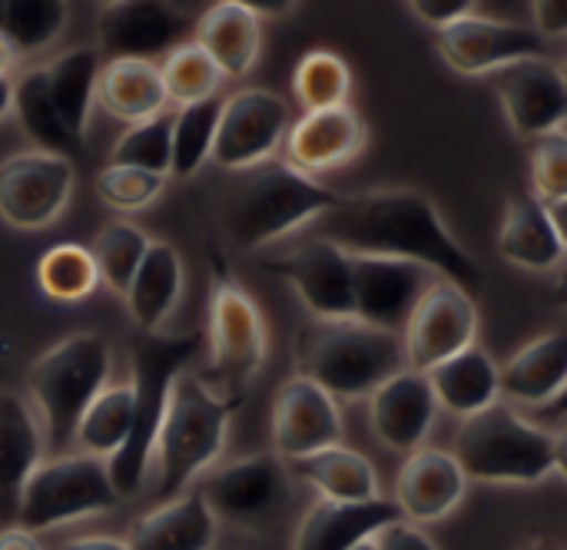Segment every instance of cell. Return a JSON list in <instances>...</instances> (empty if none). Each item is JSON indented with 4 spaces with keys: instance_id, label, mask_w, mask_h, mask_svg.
Segmentation results:
<instances>
[{
    "instance_id": "cell-1",
    "label": "cell",
    "mask_w": 567,
    "mask_h": 550,
    "mask_svg": "<svg viewBox=\"0 0 567 550\" xmlns=\"http://www.w3.org/2000/svg\"><path fill=\"white\" fill-rule=\"evenodd\" d=\"M316 236L349 256L402 259L432 269L468 295L482 286V269L452 236L439 206L419 189H369L342 196L336 209L316 219Z\"/></svg>"
},
{
    "instance_id": "cell-2",
    "label": "cell",
    "mask_w": 567,
    "mask_h": 550,
    "mask_svg": "<svg viewBox=\"0 0 567 550\" xmlns=\"http://www.w3.org/2000/svg\"><path fill=\"white\" fill-rule=\"evenodd\" d=\"M339 193L296 173L279 156L229 173L216 196L219 229L243 249H266L339 206Z\"/></svg>"
},
{
    "instance_id": "cell-3",
    "label": "cell",
    "mask_w": 567,
    "mask_h": 550,
    "mask_svg": "<svg viewBox=\"0 0 567 550\" xmlns=\"http://www.w3.org/2000/svg\"><path fill=\"white\" fill-rule=\"evenodd\" d=\"M203 352V335H169V332H136L130 345L133 362V425L123 448L106 458V478L116 498H136L143 491L146 471L153 465V448L159 435V422L169 405L173 382L189 369V362Z\"/></svg>"
},
{
    "instance_id": "cell-4",
    "label": "cell",
    "mask_w": 567,
    "mask_h": 550,
    "mask_svg": "<svg viewBox=\"0 0 567 550\" xmlns=\"http://www.w3.org/2000/svg\"><path fill=\"white\" fill-rule=\"evenodd\" d=\"M452 458L468 481L528 488L565 475V432H548L508 402H495L462 422Z\"/></svg>"
},
{
    "instance_id": "cell-5",
    "label": "cell",
    "mask_w": 567,
    "mask_h": 550,
    "mask_svg": "<svg viewBox=\"0 0 567 550\" xmlns=\"http://www.w3.org/2000/svg\"><path fill=\"white\" fill-rule=\"evenodd\" d=\"M296 375L319 385L336 402L369 398L405 369L402 335L379 332L355 319L309 322L296 345Z\"/></svg>"
},
{
    "instance_id": "cell-6",
    "label": "cell",
    "mask_w": 567,
    "mask_h": 550,
    "mask_svg": "<svg viewBox=\"0 0 567 550\" xmlns=\"http://www.w3.org/2000/svg\"><path fill=\"white\" fill-rule=\"evenodd\" d=\"M243 402L226 398L206 385V378L183 372L173 382L166 415L159 422L153 465H156V495L166 501L183 495L226 448L229 422Z\"/></svg>"
},
{
    "instance_id": "cell-7",
    "label": "cell",
    "mask_w": 567,
    "mask_h": 550,
    "mask_svg": "<svg viewBox=\"0 0 567 550\" xmlns=\"http://www.w3.org/2000/svg\"><path fill=\"white\" fill-rule=\"evenodd\" d=\"M113 369L110 342L96 332H73L47 349L27 372L30 408L40 418L43 448L60 452L73 442L76 422L86 405L106 388Z\"/></svg>"
},
{
    "instance_id": "cell-8",
    "label": "cell",
    "mask_w": 567,
    "mask_h": 550,
    "mask_svg": "<svg viewBox=\"0 0 567 550\" xmlns=\"http://www.w3.org/2000/svg\"><path fill=\"white\" fill-rule=\"evenodd\" d=\"M203 345L209 349V372H206L209 382L206 385L226 398L243 402L246 388L266 365L269 335H266V319H262L256 299L223 269L213 279Z\"/></svg>"
},
{
    "instance_id": "cell-9",
    "label": "cell",
    "mask_w": 567,
    "mask_h": 550,
    "mask_svg": "<svg viewBox=\"0 0 567 550\" xmlns=\"http://www.w3.org/2000/svg\"><path fill=\"white\" fill-rule=\"evenodd\" d=\"M120 505L106 465L90 455H56L43 461L23 488L17 508V528L43 535L83 518L106 515Z\"/></svg>"
},
{
    "instance_id": "cell-10",
    "label": "cell",
    "mask_w": 567,
    "mask_h": 550,
    "mask_svg": "<svg viewBox=\"0 0 567 550\" xmlns=\"http://www.w3.org/2000/svg\"><path fill=\"white\" fill-rule=\"evenodd\" d=\"M206 508L216 525H229L239 531H269L289 511V468L276 455L239 458L219 471H213L199 485Z\"/></svg>"
},
{
    "instance_id": "cell-11",
    "label": "cell",
    "mask_w": 567,
    "mask_h": 550,
    "mask_svg": "<svg viewBox=\"0 0 567 550\" xmlns=\"http://www.w3.org/2000/svg\"><path fill=\"white\" fill-rule=\"evenodd\" d=\"M289 103L279 93L262 86L236 90L229 100H223L209 159L223 173H243L249 166L269 163L289 133Z\"/></svg>"
},
{
    "instance_id": "cell-12",
    "label": "cell",
    "mask_w": 567,
    "mask_h": 550,
    "mask_svg": "<svg viewBox=\"0 0 567 550\" xmlns=\"http://www.w3.org/2000/svg\"><path fill=\"white\" fill-rule=\"evenodd\" d=\"M475 339H478L475 299L462 286L449 279H435L402 329L405 369L425 375L435 365L449 362L452 355L472 349Z\"/></svg>"
},
{
    "instance_id": "cell-13",
    "label": "cell",
    "mask_w": 567,
    "mask_h": 550,
    "mask_svg": "<svg viewBox=\"0 0 567 550\" xmlns=\"http://www.w3.org/2000/svg\"><path fill=\"white\" fill-rule=\"evenodd\" d=\"M73 183V159L43 149L13 153L0 163V219L13 229H47L63 216Z\"/></svg>"
},
{
    "instance_id": "cell-14",
    "label": "cell",
    "mask_w": 567,
    "mask_h": 550,
    "mask_svg": "<svg viewBox=\"0 0 567 550\" xmlns=\"http://www.w3.org/2000/svg\"><path fill=\"white\" fill-rule=\"evenodd\" d=\"M439 56L462 76H492L495 70L522 60H551V43L525 23L468 13L435 33Z\"/></svg>"
},
{
    "instance_id": "cell-15",
    "label": "cell",
    "mask_w": 567,
    "mask_h": 550,
    "mask_svg": "<svg viewBox=\"0 0 567 550\" xmlns=\"http://www.w3.org/2000/svg\"><path fill=\"white\" fill-rule=\"evenodd\" d=\"M262 269L286 279L312 322L352 319V256L339 246L309 236L276 259H262Z\"/></svg>"
},
{
    "instance_id": "cell-16",
    "label": "cell",
    "mask_w": 567,
    "mask_h": 550,
    "mask_svg": "<svg viewBox=\"0 0 567 550\" xmlns=\"http://www.w3.org/2000/svg\"><path fill=\"white\" fill-rule=\"evenodd\" d=\"M196 27V13L163 0H116L100 13V53L110 60H150L166 56Z\"/></svg>"
},
{
    "instance_id": "cell-17",
    "label": "cell",
    "mask_w": 567,
    "mask_h": 550,
    "mask_svg": "<svg viewBox=\"0 0 567 550\" xmlns=\"http://www.w3.org/2000/svg\"><path fill=\"white\" fill-rule=\"evenodd\" d=\"M439 276L419 262L352 256V319L402 335L412 309Z\"/></svg>"
},
{
    "instance_id": "cell-18",
    "label": "cell",
    "mask_w": 567,
    "mask_h": 550,
    "mask_svg": "<svg viewBox=\"0 0 567 550\" xmlns=\"http://www.w3.org/2000/svg\"><path fill=\"white\" fill-rule=\"evenodd\" d=\"M492 90L518 136L542 139L561 133L567 120V80L558 60H522L495 70Z\"/></svg>"
},
{
    "instance_id": "cell-19",
    "label": "cell",
    "mask_w": 567,
    "mask_h": 550,
    "mask_svg": "<svg viewBox=\"0 0 567 550\" xmlns=\"http://www.w3.org/2000/svg\"><path fill=\"white\" fill-rule=\"evenodd\" d=\"M342 412L319 385L302 375L282 382L272 402V445L276 458L299 461L306 455L342 445Z\"/></svg>"
},
{
    "instance_id": "cell-20",
    "label": "cell",
    "mask_w": 567,
    "mask_h": 550,
    "mask_svg": "<svg viewBox=\"0 0 567 550\" xmlns=\"http://www.w3.org/2000/svg\"><path fill=\"white\" fill-rule=\"evenodd\" d=\"M369 139V126L355 106H332V110H316L302 113L299 120L289 123V133L282 139L286 159L296 173L316 179L329 169H339L352 163Z\"/></svg>"
},
{
    "instance_id": "cell-21",
    "label": "cell",
    "mask_w": 567,
    "mask_h": 550,
    "mask_svg": "<svg viewBox=\"0 0 567 550\" xmlns=\"http://www.w3.org/2000/svg\"><path fill=\"white\" fill-rule=\"evenodd\" d=\"M439 405L432 395V385L422 372L402 369L385 385H379L369 395V422L375 438L399 455H412L425 448V438L432 435Z\"/></svg>"
},
{
    "instance_id": "cell-22",
    "label": "cell",
    "mask_w": 567,
    "mask_h": 550,
    "mask_svg": "<svg viewBox=\"0 0 567 550\" xmlns=\"http://www.w3.org/2000/svg\"><path fill=\"white\" fill-rule=\"evenodd\" d=\"M468 491V478L462 475L452 452L419 448L405 455V465L395 478V508L409 525H435L445 521Z\"/></svg>"
},
{
    "instance_id": "cell-23",
    "label": "cell",
    "mask_w": 567,
    "mask_h": 550,
    "mask_svg": "<svg viewBox=\"0 0 567 550\" xmlns=\"http://www.w3.org/2000/svg\"><path fill=\"white\" fill-rule=\"evenodd\" d=\"M43 435L20 392H0V528L17 525L27 481L43 465Z\"/></svg>"
},
{
    "instance_id": "cell-24",
    "label": "cell",
    "mask_w": 567,
    "mask_h": 550,
    "mask_svg": "<svg viewBox=\"0 0 567 550\" xmlns=\"http://www.w3.org/2000/svg\"><path fill=\"white\" fill-rule=\"evenodd\" d=\"M498 256L525 272H555L565 262L561 212L545 209L532 196L508 203L498 229Z\"/></svg>"
},
{
    "instance_id": "cell-25",
    "label": "cell",
    "mask_w": 567,
    "mask_h": 550,
    "mask_svg": "<svg viewBox=\"0 0 567 550\" xmlns=\"http://www.w3.org/2000/svg\"><path fill=\"white\" fill-rule=\"evenodd\" d=\"M216 518L206 508L199 488H186L183 495L163 501L133 521L126 548L130 550H213L216 544Z\"/></svg>"
},
{
    "instance_id": "cell-26",
    "label": "cell",
    "mask_w": 567,
    "mask_h": 550,
    "mask_svg": "<svg viewBox=\"0 0 567 550\" xmlns=\"http://www.w3.org/2000/svg\"><path fill=\"white\" fill-rule=\"evenodd\" d=\"M399 518L402 515L392 498H375L365 505L316 501L299 521L292 550H352L362 541H372L385 525Z\"/></svg>"
},
{
    "instance_id": "cell-27",
    "label": "cell",
    "mask_w": 567,
    "mask_h": 550,
    "mask_svg": "<svg viewBox=\"0 0 567 550\" xmlns=\"http://www.w3.org/2000/svg\"><path fill=\"white\" fill-rule=\"evenodd\" d=\"M196 43L226 80L246 76L262 50L259 17L243 0H219L196 20Z\"/></svg>"
},
{
    "instance_id": "cell-28",
    "label": "cell",
    "mask_w": 567,
    "mask_h": 550,
    "mask_svg": "<svg viewBox=\"0 0 567 550\" xmlns=\"http://www.w3.org/2000/svg\"><path fill=\"white\" fill-rule=\"evenodd\" d=\"M183 259L169 242H150L136 276L130 279L123 299L136 332H163L166 319L179 305L183 295Z\"/></svg>"
},
{
    "instance_id": "cell-29",
    "label": "cell",
    "mask_w": 567,
    "mask_h": 550,
    "mask_svg": "<svg viewBox=\"0 0 567 550\" xmlns=\"http://www.w3.org/2000/svg\"><path fill=\"white\" fill-rule=\"evenodd\" d=\"M567 339L548 332L515 352L505 369H498V388L515 405H548L565 395Z\"/></svg>"
},
{
    "instance_id": "cell-30",
    "label": "cell",
    "mask_w": 567,
    "mask_h": 550,
    "mask_svg": "<svg viewBox=\"0 0 567 550\" xmlns=\"http://www.w3.org/2000/svg\"><path fill=\"white\" fill-rule=\"evenodd\" d=\"M435 405L442 412L458 415L462 422L492 408L495 402H502V388H498V365L495 359L472 345L458 355H452L449 362L435 365L432 372H425Z\"/></svg>"
},
{
    "instance_id": "cell-31",
    "label": "cell",
    "mask_w": 567,
    "mask_h": 550,
    "mask_svg": "<svg viewBox=\"0 0 567 550\" xmlns=\"http://www.w3.org/2000/svg\"><path fill=\"white\" fill-rule=\"evenodd\" d=\"M289 478L309 485L319 491V501H336V505H365L382 498L379 491V475L372 461L346 445H332L326 452L306 455L299 461H289Z\"/></svg>"
},
{
    "instance_id": "cell-32",
    "label": "cell",
    "mask_w": 567,
    "mask_h": 550,
    "mask_svg": "<svg viewBox=\"0 0 567 550\" xmlns=\"http://www.w3.org/2000/svg\"><path fill=\"white\" fill-rule=\"evenodd\" d=\"M96 103L120 123L136 126L166 113L159 66L150 60H106L96 76Z\"/></svg>"
},
{
    "instance_id": "cell-33",
    "label": "cell",
    "mask_w": 567,
    "mask_h": 550,
    "mask_svg": "<svg viewBox=\"0 0 567 550\" xmlns=\"http://www.w3.org/2000/svg\"><path fill=\"white\" fill-rule=\"evenodd\" d=\"M47 76V93L50 103L66 126V133L83 143L86 123H90V106L96 100V76H100V50L96 46H76L60 53L56 60L43 63Z\"/></svg>"
},
{
    "instance_id": "cell-34",
    "label": "cell",
    "mask_w": 567,
    "mask_h": 550,
    "mask_svg": "<svg viewBox=\"0 0 567 550\" xmlns=\"http://www.w3.org/2000/svg\"><path fill=\"white\" fill-rule=\"evenodd\" d=\"M10 110L17 113V123L23 126V133L30 136V143L37 149L56 153L66 159L80 149V143L66 133V126L60 123V116L50 103L43 66H30L17 80H10Z\"/></svg>"
},
{
    "instance_id": "cell-35",
    "label": "cell",
    "mask_w": 567,
    "mask_h": 550,
    "mask_svg": "<svg viewBox=\"0 0 567 550\" xmlns=\"http://www.w3.org/2000/svg\"><path fill=\"white\" fill-rule=\"evenodd\" d=\"M133 425V392L130 385H106L80 415L73 442L80 445V455L90 458H113L123 442L130 438Z\"/></svg>"
},
{
    "instance_id": "cell-36",
    "label": "cell",
    "mask_w": 567,
    "mask_h": 550,
    "mask_svg": "<svg viewBox=\"0 0 567 550\" xmlns=\"http://www.w3.org/2000/svg\"><path fill=\"white\" fill-rule=\"evenodd\" d=\"M70 7L60 0H0V40L23 60L47 50L66 27Z\"/></svg>"
},
{
    "instance_id": "cell-37",
    "label": "cell",
    "mask_w": 567,
    "mask_h": 550,
    "mask_svg": "<svg viewBox=\"0 0 567 550\" xmlns=\"http://www.w3.org/2000/svg\"><path fill=\"white\" fill-rule=\"evenodd\" d=\"M37 286L47 299L60 305H76L90 299L100 286L90 249L80 242H56L37 262Z\"/></svg>"
},
{
    "instance_id": "cell-38",
    "label": "cell",
    "mask_w": 567,
    "mask_h": 550,
    "mask_svg": "<svg viewBox=\"0 0 567 550\" xmlns=\"http://www.w3.org/2000/svg\"><path fill=\"white\" fill-rule=\"evenodd\" d=\"M223 100H203L189 103L173 116V136H169V176L189 179L203 169V163L213 153L216 126H219Z\"/></svg>"
},
{
    "instance_id": "cell-39",
    "label": "cell",
    "mask_w": 567,
    "mask_h": 550,
    "mask_svg": "<svg viewBox=\"0 0 567 550\" xmlns=\"http://www.w3.org/2000/svg\"><path fill=\"white\" fill-rule=\"evenodd\" d=\"M156 66H159V76H163L166 100H173L179 106H189V103H203V100L219 96L223 80H226L219 73V66L203 53V46L196 40L179 43Z\"/></svg>"
},
{
    "instance_id": "cell-40",
    "label": "cell",
    "mask_w": 567,
    "mask_h": 550,
    "mask_svg": "<svg viewBox=\"0 0 567 550\" xmlns=\"http://www.w3.org/2000/svg\"><path fill=\"white\" fill-rule=\"evenodd\" d=\"M150 242L153 239L140 226H133V222H106L96 232L93 246H90V259L96 266L100 282L110 292L123 295L126 286H130V279L136 276V269H140Z\"/></svg>"
},
{
    "instance_id": "cell-41",
    "label": "cell",
    "mask_w": 567,
    "mask_h": 550,
    "mask_svg": "<svg viewBox=\"0 0 567 550\" xmlns=\"http://www.w3.org/2000/svg\"><path fill=\"white\" fill-rule=\"evenodd\" d=\"M349 90H352V73L349 63L329 50H312L299 60L296 73H292V93L299 100V106L306 113L316 110H332V106H346L349 103Z\"/></svg>"
},
{
    "instance_id": "cell-42",
    "label": "cell",
    "mask_w": 567,
    "mask_h": 550,
    "mask_svg": "<svg viewBox=\"0 0 567 550\" xmlns=\"http://www.w3.org/2000/svg\"><path fill=\"white\" fill-rule=\"evenodd\" d=\"M169 136H173V113H159L146 123H136L116 139L110 163L166 179L169 176Z\"/></svg>"
},
{
    "instance_id": "cell-43",
    "label": "cell",
    "mask_w": 567,
    "mask_h": 550,
    "mask_svg": "<svg viewBox=\"0 0 567 550\" xmlns=\"http://www.w3.org/2000/svg\"><path fill=\"white\" fill-rule=\"evenodd\" d=\"M163 186H166L163 176L130 169V166H113V163H106L96 176V196L110 209H120V212H140L153 206Z\"/></svg>"
},
{
    "instance_id": "cell-44",
    "label": "cell",
    "mask_w": 567,
    "mask_h": 550,
    "mask_svg": "<svg viewBox=\"0 0 567 550\" xmlns=\"http://www.w3.org/2000/svg\"><path fill=\"white\" fill-rule=\"evenodd\" d=\"M532 189L545 209L561 212L567 199V139L565 133H551L535 139L532 149Z\"/></svg>"
},
{
    "instance_id": "cell-45",
    "label": "cell",
    "mask_w": 567,
    "mask_h": 550,
    "mask_svg": "<svg viewBox=\"0 0 567 550\" xmlns=\"http://www.w3.org/2000/svg\"><path fill=\"white\" fill-rule=\"evenodd\" d=\"M375 550H439V544L419 528V525H409V521H392L385 525L375 538H372Z\"/></svg>"
},
{
    "instance_id": "cell-46",
    "label": "cell",
    "mask_w": 567,
    "mask_h": 550,
    "mask_svg": "<svg viewBox=\"0 0 567 550\" xmlns=\"http://www.w3.org/2000/svg\"><path fill=\"white\" fill-rule=\"evenodd\" d=\"M412 13L422 23L435 27V33H439V30L458 23L462 17L475 13V3L472 0H412Z\"/></svg>"
},
{
    "instance_id": "cell-47",
    "label": "cell",
    "mask_w": 567,
    "mask_h": 550,
    "mask_svg": "<svg viewBox=\"0 0 567 550\" xmlns=\"http://www.w3.org/2000/svg\"><path fill=\"white\" fill-rule=\"evenodd\" d=\"M535 10V30L551 43V40H561L567 33V7L558 0H542V3H532Z\"/></svg>"
},
{
    "instance_id": "cell-48",
    "label": "cell",
    "mask_w": 567,
    "mask_h": 550,
    "mask_svg": "<svg viewBox=\"0 0 567 550\" xmlns=\"http://www.w3.org/2000/svg\"><path fill=\"white\" fill-rule=\"evenodd\" d=\"M0 550H43V548H40L37 535H30V531H23V528L10 525V528H0Z\"/></svg>"
},
{
    "instance_id": "cell-49",
    "label": "cell",
    "mask_w": 567,
    "mask_h": 550,
    "mask_svg": "<svg viewBox=\"0 0 567 550\" xmlns=\"http://www.w3.org/2000/svg\"><path fill=\"white\" fill-rule=\"evenodd\" d=\"M56 550H130L126 541L110 538V535H90V538H73L66 544H60Z\"/></svg>"
},
{
    "instance_id": "cell-50",
    "label": "cell",
    "mask_w": 567,
    "mask_h": 550,
    "mask_svg": "<svg viewBox=\"0 0 567 550\" xmlns=\"http://www.w3.org/2000/svg\"><path fill=\"white\" fill-rule=\"evenodd\" d=\"M246 7L259 17V13H269V17H282V13H289L296 3L292 0H246Z\"/></svg>"
},
{
    "instance_id": "cell-51",
    "label": "cell",
    "mask_w": 567,
    "mask_h": 550,
    "mask_svg": "<svg viewBox=\"0 0 567 550\" xmlns=\"http://www.w3.org/2000/svg\"><path fill=\"white\" fill-rule=\"evenodd\" d=\"M518 550H561V544H555L548 538H535V541H525Z\"/></svg>"
},
{
    "instance_id": "cell-52",
    "label": "cell",
    "mask_w": 567,
    "mask_h": 550,
    "mask_svg": "<svg viewBox=\"0 0 567 550\" xmlns=\"http://www.w3.org/2000/svg\"><path fill=\"white\" fill-rule=\"evenodd\" d=\"M10 113V80H0V120Z\"/></svg>"
},
{
    "instance_id": "cell-53",
    "label": "cell",
    "mask_w": 567,
    "mask_h": 550,
    "mask_svg": "<svg viewBox=\"0 0 567 550\" xmlns=\"http://www.w3.org/2000/svg\"><path fill=\"white\" fill-rule=\"evenodd\" d=\"M352 550H375V544H372V541H362L359 548H352Z\"/></svg>"
}]
</instances>
